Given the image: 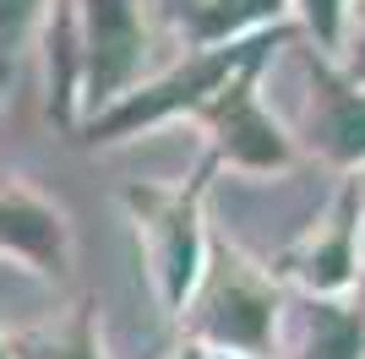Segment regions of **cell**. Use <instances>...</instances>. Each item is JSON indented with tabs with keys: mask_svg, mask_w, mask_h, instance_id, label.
<instances>
[{
	"mask_svg": "<svg viewBox=\"0 0 365 359\" xmlns=\"http://www.w3.org/2000/svg\"><path fill=\"white\" fill-rule=\"evenodd\" d=\"M0 245H16V251L38 256V261H55L61 256V229H55V218H49L44 207H33V202H22V196H6L0 202Z\"/></svg>",
	"mask_w": 365,
	"mask_h": 359,
	"instance_id": "obj_2",
	"label": "cell"
},
{
	"mask_svg": "<svg viewBox=\"0 0 365 359\" xmlns=\"http://www.w3.org/2000/svg\"><path fill=\"white\" fill-rule=\"evenodd\" d=\"M213 332L218 338H229V343H257L262 338V321H267V305H262L257 294H245V288H229V294H218L213 305Z\"/></svg>",
	"mask_w": 365,
	"mask_h": 359,
	"instance_id": "obj_5",
	"label": "cell"
},
{
	"mask_svg": "<svg viewBox=\"0 0 365 359\" xmlns=\"http://www.w3.org/2000/svg\"><path fill=\"white\" fill-rule=\"evenodd\" d=\"M33 16V0H0V44L22 33V22Z\"/></svg>",
	"mask_w": 365,
	"mask_h": 359,
	"instance_id": "obj_8",
	"label": "cell"
},
{
	"mask_svg": "<svg viewBox=\"0 0 365 359\" xmlns=\"http://www.w3.org/2000/svg\"><path fill=\"white\" fill-rule=\"evenodd\" d=\"M317 332H327V343L311 348V359H349L354 338H360V332H354L344 316H333V311H322V316H317Z\"/></svg>",
	"mask_w": 365,
	"mask_h": 359,
	"instance_id": "obj_7",
	"label": "cell"
},
{
	"mask_svg": "<svg viewBox=\"0 0 365 359\" xmlns=\"http://www.w3.org/2000/svg\"><path fill=\"white\" fill-rule=\"evenodd\" d=\"M224 147L235 152V158H245V164H278V158H284V147H278L273 131H267V120L245 104L240 93L224 104Z\"/></svg>",
	"mask_w": 365,
	"mask_h": 359,
	"instance_id": "obj_3",
	"label": "cell"
},
{
	"mask_svg": "<svg viewBox=\"0 0 365 359\" xmlns=\"http://www.w3.org/2000/svg\"><path fill=\"white\" fill-rule=\"evenodd\" d=\"M305 11H311V22H317L322 38H333V22H338V0H305Z\"/></svg>",
	"mask_w": 365,
	"mask_h": 359,
	"instance_id": "obj_9",
	"label": "cell"
},
{
	"mask_svg": "<svg viewBox=\"0 0 365 359\" xmlns=\"http://www.w3.org/2000/svg\"><path fill=\"white\" fill-rule=\"evenodd\" d=\"M327 136H333L338 152H365V104L338 98V115H333V125H327Z\"/></svg>",
	"mask_w": 365,
	"mask_h": 359,
	"instance_id": "obj_6",
	"label": "cell"
},
{
	"mask_svg": "<svg viewBox=\"0 0 365 359\" xmlns=\"http://www.w3.org/2000/svg\"><path fill=\"white\" fill-rule=\"evenodd\" d=\"M224 66H229V60H202V66H191L185 76H175V82H164V88H153L148 98H137L131 109H120V115L109 120V131H115V125H131V120H148V115H158V109L180 104V98H197V93L207 88L218 71H224Z\"/></svg>",
	"mask_w": 365,
	"mask_h": 359,
	"instance_id": "obj_4",
	"label": "cell"
},
{
	"mask_svg": "<svg viewBox=\"0 0 365 359\" xmlns=\"http://www.w3.org/2000/svg\"><path fill=\"white\" fill-rule=\"evenodd\" d=\"M33 359H88V348L76 343V348H38Z\"/></svg>",
	"mask_w": 365,
	"mask_h": 359,
	"instance_id": "obj_10",
	"label": "cell"
},
{
	"mask_svg": "<svg viewBox=\"0 0 365 359\" xmlns=\"http://www.w3.org/2000/svg\"><path fill=\"white\" fill-rule=\"evenodd\" d=\"M88 22H93V88L109 93L137 60V22L125 11V0H88Z\"/></svg>",
	"mask_w": 365,
	"mask_h": 359,
	"instance_id": "obj_1",
	"label": "cell"
}]
</instances>
